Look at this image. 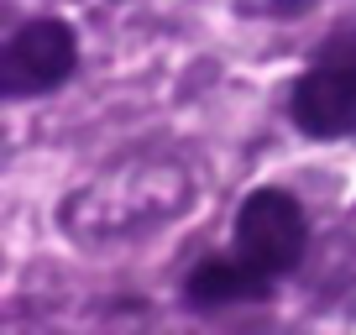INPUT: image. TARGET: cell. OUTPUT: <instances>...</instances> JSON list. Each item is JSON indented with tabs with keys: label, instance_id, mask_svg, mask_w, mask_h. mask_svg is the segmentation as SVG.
<instances>
[{
	"label": "cell",
	"instance_id": "cell-1",
	"mask_svg": "<svg viewBox=\"0 0 356 335\" xmlns=\"http://www.w3.org/2000/svg\"><path fill=\"white\" fill-rule=\"evenodd\" d=\"M289 121L309 142L356 136V26H341L320 42L289 95Z\"/></svg>",
	"mask_w": 356,
	"mask_h": 335
},
{
	"label": "cell",
	"instance_id": "cell-2",
	"mask_svg": "<svg viewBox=\"0 0 356 335\" xmlns=\"http://www.w3.org/2000/svg\"><path fill=\"white\" fill-rule=\"evenodd\" d=\"M231 252L246 268H257L267 283L289 278L304 262V252H309V215H304V204L293 199L289 189H273V183H267V189H252L236 204Z\"/></svg>",
	"mask_w": 356,
	"mask_h": 335
},
{
	"label": "cell",
	"instance_id": "cell-3",
	"mask_svg": "<svg viewBox=\"0 0 356 335\" xmlns=\"http://www.w3.org/2000/svg\"><path fill=\"white\" fill-rule=\"evenodd\" d=\"M79 74V32L58 16L22 22L0 47V95L6 100H37L63 90Z\"/></svg>",
	"mask_w": 356,
	"mask_h": 335
},
{
	"label": "cell",
	"instance_id": "cell-4",
	"mask_svg": "<svg viewBox=\"0 0 356 335\" xmlns=\"http://www.w3.org/2000/svg\"><path fill=\"white\" fill-rule=\"evenodd\" d=\"M267 293H273V283L257 268H246L236 252L194 262L189 278H184V304L189 309H231V304H257Z\"/></svg>",
	"mask_w": 356,
	"mask_h": 335
}]
</instances>
